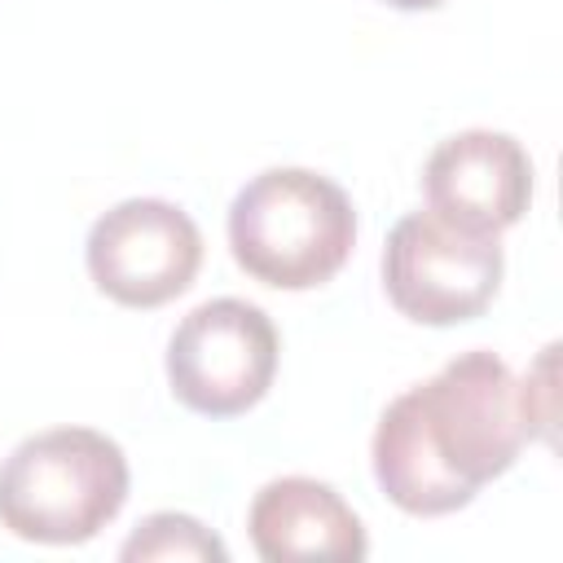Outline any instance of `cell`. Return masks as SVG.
I'll return each mask as SVG.
<instances>
[{"instance_id": "obj_1", "label": "cell", "mask_w": 563, "mask_h": 563, "mask_svg": "<svg viewBox=\"0 0 563 563\" xmlns=\"http://www.w3.org/2000/svg\"><path fill=\"white\" fill-rule=\"evenodd\" d=\"M532 440L519 378L484 347L444 361L400 391L369 440L374 479L405 515L435 519L475 501Z\"/></svg>"}, {"instance_id": "obj_2", "label": "cell", "mask_w": 563, "mask_h": 563, "mask_svg": "<svg viewBox=\"0 0 563 563\" xmlns=\"http://www.w3.org/2000/svg\"><path fill=\"white\" fill-rule=\"evenodd\" d=\"M356 246V211L343 185L308 167H268L229 202V251L238 268L277 290L330 282Z\"/></svg>"}, {"instance_id": "obj_3", "label": "cell", "mask_w": 563, "mask_h": 563, "mask_svg": "<svg viewBox=\"0 0 563 563\" xmlns=\"http://www.w3.org/2000/svg\"><path fill=\"white\" fill-rule=\"evenodd\" d=\"M128 457L92 427L26 435L0 462V523L35 545H84L128 501Z\"/></svg>"}, {"instance_id": "obj_4", "label": "cell", "mask_w": 563, "mask_h": 563, "mask_svg": "<svg viewBox=\"0 0 563 563\" xmlns=\"http://www.w3.org/2000/svg\"><path fill=\"white\" fill-rule=\"evenodd\" d=\"M277 325L260 303L220 295L198 303L167 339L172 396L202 418L255 409L277 378Z\"/></svg>"}, {"instance_id": "obj_5", "label": "cell", "mask_w": 563, "mask_h": 563, "mask_svg": "<svg viewBox=\"0 0 563 563\" xmlns=\"http://www.w3.org/2000/svg\"><path fill=\"white\" fill-rule=\"evenodd\" d=\"M506 273L501 242L466 233L431 211H409L383 246V290L391 308L418 325H457L479 317Z\"/></svg>"}, {"instance_id": "obj_6", "label": "cell", "mask_w": 563, "mask_h": 563, "mask_svg": "<svg viewBox=\"0 0 563 563\" xmlns=\"http://www.w3.org/2000/svg\"><path fill=\"white\" fill-rule=\"evenodd\" d=\"M92 286L123 308H163L202 268L194 216L167 198H128L92 220L84 242Z\"/></svg>"}, {"instance_id": "obj_7", "label": "cell", "mask_w": 563, "mask_h": 563, "mask_svg": "<svg viewBox=\"0 0 563 563\" xmlns=\"http://www.w3.org/2000/svg\"><path fill=\"white\" fill-rule=\"evenodd\" d=\"M422 194L431 216L444 224L497 238L501 229L519 224L532 202V158L510 132H453L431 150Z\"/></svg>"}, {"instance_id": "obj_8", "label": "cell", "mask_w": 563, "mask_h": 563, "mask_svg": "<svg viewBox=\"0 0 563 563\" xmlns=\"http://www.w3.org/2000/svg\"><path fill=\"white\" fill-rule=\"evenodd\" d=\"M251 545L264 563H299V559H365L369 537L356 510L312 475L268 479L246 510Z\"/></svg>"}, {"instance_id": "obj_9", "label": "cell", "mask_w": 563, "mask_h": 563, "mask_svg": "<svg viewBox=\"0 0 563 563\" xmlns=\"http://www.w3.org/2000/svg\"><path fill=\"white\" fill-rule=\"evenodd\" d=\"M119 559H128V563H136V559H141V563H145V559H207V563H224L229 550H224V541H220L207 523H198L194 515L158 510V515H150V519L136 523V532L123 541Z\"/></svg>"}, {"instance_id": "obj_10", "label": "cell", "mask_w": 563, "mask_h": 563, "mask_svg": "<svg viewBox=\"0 0 563 563\" xmlns=\"http://www.w3.org/2000/svg\"><path fill=\"white\" fill-rule=\"evenodd\" d=\"M387 4H391V9H409V13H413V9H435V4H444V0H387Z\"/></svg>"}]
</instances>
